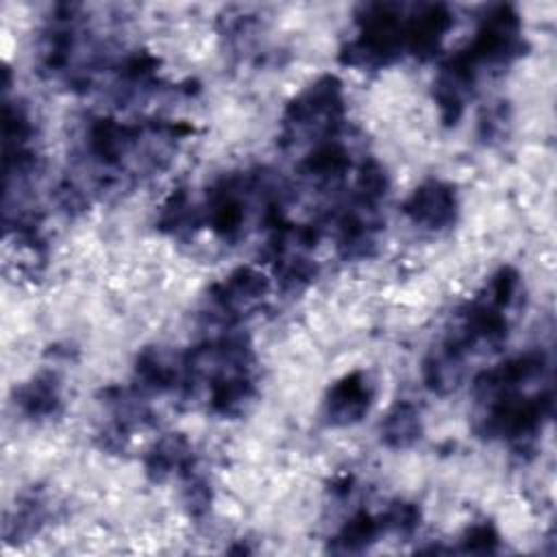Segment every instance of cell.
<instances>
[{
  "label": "cell",
  "mask_w": 557,
  "mask_h": 557,
  "mask_svg": "<svg viewBox=\"0 0 557 557\" xmlns=\"http://www.w3.org/2000/svg\"><path fill=\"white\" fill-rule=\"evenodd\" d=\"M268 294V278L252 270L239 268L226 281L213 287L211 300L224 318H237L242 311H248L257 300Z\"/></svg>",
  "instance_id": "7a4b0ae2"
},
{
  "label": "cell",
  "mask_w": 557,
  "mask_h": 557,
  "mask_svg": "<svg viewBox=\"0 0 557 557\" xmlns=\"http://www.w3.org/2000/svg\"><path fill=\"white\" fill-rule=\"evenodd\" d=\"M372 389L368 376L352 372L333 385L326 398V416L331 424H352L363 418L370 407Z\"/></svg>",
  "instance_id": "3957f363"
},
{
  "label": "cell",
  "mask_w": 557,
  "mask_h": 557,
  "mask_svg": "<svg viewBox=\"0 0 557 557\" xmlns=\"http://www.w3.org/2000/svg\"><path fill=\"white\" fill-rule=\"evenodd\" d=\"M496 546V533L490 524L472 527L466 537V550L470 553H490Z\"/></svg>",
  "instance_id": "52a82bcc"
},
{
  "label": "cell",
  "mask_w": 557,
  "mask_h": 557,
  "mask_svg": "<svg viewBox=\"0 0 557 557\" xmlns=\"http://www.w3.org/2000/svg\"><path fill=\"white\" fill-rule=\"evenodd\" d=\"M422 433L420 413L411 403H398L381 424V437L389 448H407Z\"/></svg>",
  "instance_id": "5b68a950"
},
{
  "label": "cell",
  "mask_w": 557,
  "mask_h": 557,
  "mask_svg": "<svg viewBox=\"0 0 557 557\" xmlns=\"http://www.w3.org/2000/svg\"><path fill=\"white\" fill-rule=\"evenodd\" d=\"M383 527V520L381 518H372L368 511H359L357 516H352L346 527L337 533L335 542V550H342V553H355V550H361L366 548L381 531Z\"/></svg>",
  "instance_id": "8992f818"
},
{
  "label": "cell",
  "mask_w": 557,
  "mask_h": 557,
  "mask_svg": "<svg viewBox=\"0 0 557 557\" xmlns=\"http://www.w3.org/2000/svg\"><path fill=\"white\" fill-rule=\"evenodd\" d=\"M20 409L30 418H50L61 405L59 383L52 372L37 374L30 383L22 385L15 396Z\"/></svg>",
  "instance_id": "277c9868"
},
{
  "label": "cell",
  "mask_w": 557,
  "mask_h": 557,
  "mask_svg": "<svg viewBox=\"0 0 557 557\" xmlns=\"http://www.w3.org/2000/svg\"><path fill=\"white\" fill-rule=\"evenodd\" d=\"M403 211L413 224L440 231L455 222L457 198L448 183L426 181L405 200Z\"/></svg>",
  "instance_id": "6da1fadb"
}]
</instances>
